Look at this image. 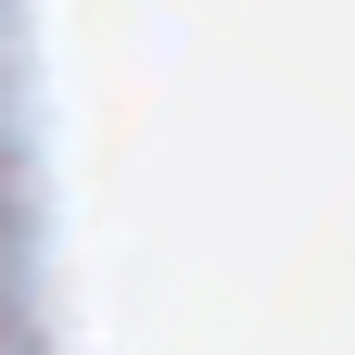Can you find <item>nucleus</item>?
<instances>
[]
</instances>
